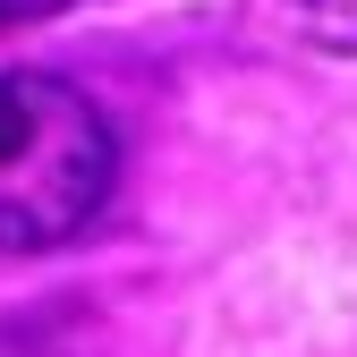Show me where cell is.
Here are the masks:
<instances>
[{"label": "cell", "mask_w": 357, "mask_h": 357, "mask_svg": "<svg viewBox=\"0 0 357 357\" xmlns=\"http://www.w3.org/2000/svg\"><path fill=\"white\" fill-rule=\"evenodd\" d=\"M68 0H0V26H34V17H60Z\"/></svg>", "instance_id": "cell-4"}, {"label": "cell", "mask_w": 357, "mask_h": 357, "mask_svg": "<svg viewBox=\"0 0 357 357\" xmlns=\"http://www.w3.org/2000/svg\"><path fill=\"white\" fill-rule=\"evenodd\" d=\"M0 357H68L52 332H34V324H0Z\"/></svg>", "instance_id": "cell-3"}, {"label": "cell", "mask_w": 357, "mask_h": 357, "mask_svg": "<svg viewBox=\"0 0 357 357\" xmlns=\"http://www.w3.org/2000/svg\"><path fill=\"white\" fill-rule=\"evenodd\" d=\"M119 188V128L60 68H0V255L94 230Z\"/></svg>", "instance_id": "cell-1"}, {"label": "cell", "mask_w": 357, "mask_h": 357, "mask_svg": "<svg viewBox=\"0 0 357 357\" xmlns=\"http://www.w3.org/2000/svg\"><path fill=\"white\" fill-rule=\"evenodd\" d=\"M264 9L315 52H357V0H264Z\"/></svg>", "instance_id": "cell-2"}]
</instances>
